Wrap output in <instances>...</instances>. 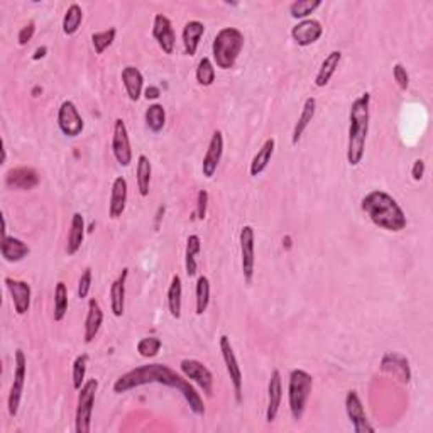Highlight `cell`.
<instances>
[{
	"instance_id": "6da1fadb",
	"label": "cell",
	"mask_w": 433,
	"mask_h": 433,
	"mask_svg": "<svg viewBox=\"0 0 433 433\" xmlns=\"http://www.w3.org/2000/svg\"><path fill=\"white\" fill-rule=\"evenodd\" d=\"M145 384H163V386L177 390L188 403L190 410L195 415L203 416L205 415V403L195 387L190 384L183 376L178 374L166 364H145L139 365L136 369H130L129 372L122 374L121 378L114 383V391L117 394L129 393V391L137 390V387L145 386Z\"/></svg>"
},
{
	"instance_id": "7a4b0ae2",
	"label": "cell",
	"mask_w": 433,
	"mask_h": 433,
	"mask_svg": "<svg viewBox=\"0 0 433 433\" xmlns=\"http://www.w3.org/2000/svg\"><path fill=\"white\" fill-rule=\"evenodd\" d=\"M361 208L376 227L387 232H401L408 225L405 212L398 201L383 190L369 192L361 200Z\"/></svg>"
},
{
	"instance_id": "3957f363",
	"label": "cell",
	"mask_w": 433,
	"mask_h": 433,
	"mask_svg": "<svg viewBox=\"0 0 433 433\" xmlns=\"http://www.w3.org/2000/svg\"><path fill=\"white\" fill-rule=\"evenodd\" d=\"M371 93H362L350 105L349 112V137H347V163L359 166L365 152L369 121H371Z\"/></svg>"
},
{
	"instance_id": "277c9868",
	"label": "cell",
	"mask_w": 433,
	"mask_h": 433,
	"mask_svg": "<svg viewBox=\"0 0 433 433\" xmlns=\"http://www.w3.org/2000/svg\"><path fill=\"white\" fill-rule=\"evenodd\" d=\"M245 37L237 28H223L216 32L212 43V54L216 68L232 70L244 48Z\"/></svg>"
},
{
	"instance_id": "5b68a950",
	"label": "cell",
	"mask_w": 433,
	"mask_h": 433,
	"mask_svg": "<svg viewBox=\"0 0 433 433\" xmlns=\"http://www.w3.org/2000/svg\"><path fill=\"white\" fill-rule=\"evenodd\" d=\"M313 390V378L303 369H293L290 372L288 403L294 421H300L307 412L310 394Z\"/></svg>"
},
{
	"instance_id": "8992f818",
	"label": "cell",
	"mask_w": 433,
	"mask_h": 433,
	"mask_svg": "<svg viewBox=\"0 0 433 433\" xmlns=\"http://www.w3.org/2000/svg\"><path fill=\"white\" fill-rule=\"evenodd\" d=\"M97 390H99V381L97 379L85 381L83 386L80 387L77 413H74V430H77V433H88L92 430V416Z\"/></svg>"
},
{
	"instance_id": "52a82bcc",
	"label": "cell",
	"mask_w": 433,
	"mask_h": 433,
	"mask_svg": "<svg viewBox=\"0 0 433 433\" xmlns=\"http://www.w3.org/2000/svg\"><path fill=\"white\" fill-rule=\"evenodd\" d=\"M26 378H28V359H26L24 352L17 349L16 354H14V381L9 391V398H7V408H9V415L12 418H16L19 413V406H21L22 393H24L26 386Z\"/></svg>"
},
{
	"instance_id": "ba28073f",
	"label": "cell",
	"mask_w": 433,
	"mask_h": 433,
	"mask_svg": "<svg viewBox=\"0 0 433 433\" xmlns=\"http://www.w3.org/2000/svg\"><path fill=\"white\" fill-rule=\"evenodd\" d=\"M241 244V266L245 283H252L254 271H256V232L252 225H244L239 234Z\"/></svg>"
},
{
	"instance_id": "9c48e42d",
	"label": "cell",
	"mask_w": 433,
	"mask_h": 433,
	"mask_svg": "<svg viewBox=\"0 0 433 433\" xmlns=\"http://www.w3.org/2000/svg\"><path fill=\"white\" fill-rule=\"evenodd\" d=\"M220 352H222L223 364H225L227 374H229L230 383L234 387V396L235 401L242 403V387H244V378H242V369L239 365L237 357H235L234 347L230 343V339L227 335L220 337Z\"/></svg>"
},
{
	"instance_id": "30bf717a",
	"label": "cell",
	"mask_w": 433,
	"mask_h": 433,
	"mask_svg": "<svg viewBox=\"0 0 433 433\" xmlns=\"http://www.w3.org/2000/svg\"><path fill=\"white\" fill-rule=\"evenodd\" d=\"M180 369L186 379L193 381L197 386L203 391L207 396L214 394V374H212L210 369L203 364V362L197 359H183L180 362Z\"/></svg>"
},
{
	"instance_id": "8fae6325",
	"label": "cell",
	"mask_w": 433,
	"mask_h": 433,
	"mask_svg": "<svg viewBox=\"0 0 433 433\" xmlns=\"http://www.w3.org/2000/svg\"><path fill=\"white\" fill-rule=\"evenodd\" d=\"M58 127L66 137H78L83 132L85 122L72 100H65L58 108Z\"/></svg>"
},
{
	"instance_id": "7c38bea8",
	"label": "cell",
	"mask_w": 433,
	"mask_h": 433,
	"mask_svg": "<svg viewBox=\"0 0 433 433\" xmlns=\"http://www.w3.org/2000/svg\"><path fill=\"white\" fill-rule=\"evenodd\" d=\"M112 152L114 158L121 166L127 168L132 163V148H130L129 132H127V125L122 119H117L114 122V136H112Z\"/></svg>"
},
{
	"instance_id": "4fadbf2b",
	"label": "cell",
	"mask_w": 433,
	"mask_h": 433,
	"mask_svg": "<svg viewBox=\"0 0 433 433\" xmlns=\"http://www.w3.org/2000/svg\"><path fill=\"white\" fill-rule=\"evenodd\" d=\"M345 413L349 416L350 423L356 433H374V427L369 423L367 416H365L364 406L357 394V391H349L345 396Z\"/></svg>"
},
{
	"instance_id": "5bb4252c",
	"label": "cell",
	"mask_w": 433,
	"mask_h": 433,
	"mask_svg": "<svg viewBox=\"0 0 433 433\" xmlns=\"http://www.w3.org/2000/svg\"><path fill=\"white\" fill-rule=\"evenodd\" d=\"M152 37L156 39L158 46L161 48L164 54L174 53V44H177V34L171 21L164 14H156L152 22Z\"/></svg>"
},
{
	"instance_id": "9a60e30c",
	"label": "cell",
	"mask_w": 433,
	"mask_h": 433,
	"mask_svg": "<svg viewBox=\"0 0 433 433\" xmlns=\"http://www.w3.org/2000/svg\"><path fill=\"white\" fill-rule=\"evenodd\" d=\"M323 34V26L322 22L316 21V19H305L300 21L296 26H293L291 29V37H293L294 43L301 48H307L315 44Z\"/></svg>"
},
{
	"instance_id": "2e32d148",
	"label": "cell",
	"mask_w": 433,
	"mask_h": 433,
	"mask_svg": "<svg viewBox=\"0 0 433 433\" xmlns=\"http://www.w3.org/2000/svg\"><path fill=\"white\" fill-rule=\"evenodd\" d=\"M223 154V134L220 130H215L212 134V139L208 143L207 152L203 156V163H201V173L207 180H212L216 173V168H219L220 159Z\"/></svg>"
},
{
	"instance_id": "e0dca14e",
	"label": "cell",
	"mask_w": 433,
	"mask_h": 433,
	"mask_svg": "<svg viewBox=\"0 0 433 433\" xmlns=\"http://www.w3.org/2000/svg\"><path fill=\"white\" fill-rule=\"evenodd\" d=\"M3 285L9 290L10 296H12L14 310H16L17 315H26L29 308H31V285L28 281H21V279L14 278L3 279Z\"/></svg>"
},
{
	"instance_id": "ac0fdd59",
	"label": "cell",
	"mask_w": 433,
	"mask_h": 433,
	"mask_svg": "<svg viewBox=\"0 0 433 433\" xmlns=\"http://www.w3.org/2000/svg\"><path fill=\"white\" fill-rule=\"evenodd\" d=\"M6 185L12 190L29 192V190L36 188L39 185V174H37L36 170L28 166L12 168V170L6 173Z\"/></svg>"
},
{
	"instance_id": "d6986e66",
	"label": "cell",
	"mask_w": 433,
	"mask_h": 433,
	"mask_svg": "<svg viewBox=\"0 0 433 433\" xmlns=\"http://www.w3.org/2000/svg\"><path fill=\"white\" fill-rule=\"evenodd\" d=\"M283 401V379L281 372L278 369L271 372L270 383H268V408H266V421L272 423L279 413V406Z\"/></svg>"
},
{
	"instance_id": "ffe728a7",
	"label": "cell",
	"mask_w": 433,
	"mask_h": 433,
	"mask_svg": "<svg viewBox=\"0 0 433 433\" xmlns=\"http://www.w3.org/2000/svg\"><path fill=\"white\" fill-rule=\"evenodd\" d=\"M381 369L393 378L408 384L412 381V371H410V362L405 356L398 352H387L381 361Z\"/></svg>"
},
{
	"instance_id": "44dd1931",
	"label": "cell",
	"mask_w": 433,
	"mask_h": 433,
	"mask_svg": "<svg viewBox=\"0 0 433 433\" xmlns=\"http://www.w3.org/2000/svg\"><path fill=\"white\" fill-rule=\"evenodd\" d=\"M127 180L124 177H117L112 183L110 201H108V216L110 219H119L122 216L127 205Z\"/></svg>"
},
{
	"instance_id": "7402d4cb",
	"label": "cell",
	"mask_w": 433,
	"mask_h": 433,
	"mask_svg": "<svg viewBox=\"0 0 433 433\" xmlns=\"http://www.w3.org/2000/svg\"><path fill=\"white\" fill-rule=\"evenodd\" d=\"M205 34V24L200 21H188L183 28L181 39H183V48H185L186 56H195L197 50L200 46L201 37Z\"/></svg>"
},
{
	"instance_id": "603a6c76",
	"label": "cell",
	"mask_w": 433,
	"mask_h": 433,
	"mask_svg": "<svg viewBox=\"0 0 433 433\" xmlns=\"http://www.w3.org/2000/svg\"><path fill=\"white\" fill-rule=\"evenodd\" d=\"M0 252H2V257L7 261V263H21L22 259L29 256L31 249L26 244L24 241L17 237H3L2 244H0Z\"/></svg>"
},
{
	"instance_id": "cb8c5ba5",
	"label": "cell",
	"mask_w": 433,
	"mask_h": 433,
	"mask_svg": "<svg viewBox=\"0 0 433 433\" xmlns=\"http://www.w3.org/2000/svg\"><path fill=\"white\" fill-rule=\"evenodd\" d=\"M127 276H129V270L124 268L121 274L117 276V279L110 285V310L115 316L124 315Z\"/></svg>"
},
{
	"instance_id": "d4e9b609",
	"label": "cell",
	"mask_w": 433,
	"mask_h": 433,
	"mask_svg": "<svg viewBox=\"0 0 433 433\" xmlns=\"http://www.w3.org/2000/svg\"><path fill=\"white\" fill-rule=\"evenodd\" d=\"M103 323V312L100 308V303L95 298L88 300V312L87 319H85V342L92 343L95 337L99 335L100 327Z\"/></svg>"
},
{
	"instance_id": "484cf974",
	"label": "cell",
	"mask_w": 433,
	"mask_h": 433,
	"mask_svg": "<svg viewBox=\"0 0 433 433\" xmlns=\"http://www.w3.org/2000/svg\"><path fill=\"white\" fill-rule=\"evenodd\" d=\"M122 83H124L127 95H129V99L132 102H137L143 97L144 77L136 66H125L122 70Z\"/></svg>"
},
{
	"instance_id": "4316f807",
	"label": "cell",
	"mask_w": 433,
	"mask_h": 433,
	"mask_svg": "<svg viewBox=\"0 0 433 433\" xmlns=\"http://www.w3.org/2000/svg\"><path fill=\"white\" fill-rule=\"evenodd\" d=\"M315 112H316V100L313 99V97H308V99L305 100L303 108H301L300 117H298L296 124H294L293 136H291V144L296 145L298 143H300L301 136H303V132L307 130V127L312 124L313 117H315Z\"/></svg>"
},
{
	"instance_id": "83f0119b",
	"label": "cell",
	"mask_w": 433,
	"mask_h": 433,
	"mask_svg": "<svg viewBox=\"0 0 433 433\" xmlns=\"http://www.w3.org/2000/svg\"><path fill=\"white\" fill-rule=\"evenodd\" d=\"M341 59H342L341 51H332V53H328L327 56H325V59L319 68V73H316V77H315L316 87L319 88L327 87L328 81L332 80V77H334L335 72H337L339 65H341Z\"/></svg>"
},
{
	"instance_id": "f1b7e54d",
	"label": "cell",
	"mask_w": 433,
	"mask_h": 433,
	"mask_svg": "<svg viewBox=\"0 0 433 433\" xmlns=\"http://www.w3.org/2000/svg\"><path fill=\"white\" fill-rule=\"evenodd\" d=\"M85 241V219L81 214H73L72 223H70V234H68V244H66V252L68 256H73L80 251L81 244Z\"/></svg>"
},
{
	"instance_id": "f546056e",
	"label": "cell",
	"mask_w": 433,
	"mask_h": 433,
	"mask_svg": "<svg viewBox=\"0 0 433 433\" xmlns=\"http://www.w3.org/2000/svg\"><path fill=\"white\" fill-rule=\"evenodd\" d=\"M274 148H276V141L272 139V137H268V139L264 141V144L261 145L259 151H257V154L252 158L251 168H249L251 177H259L261 173L266 171V168L270 166V163H271L272 154H274Z\"/></svg>"
},
{
	"instance_id": "4dcf8cb0",
	"label": "cell",
	"mask_w": 433,
	"mask_h": 433,
	"mask_svg": "<svg viewBox=\"0 0 433 433\" xmlns=\"http://www.w3.org/2000/svg\"><path fill=\"white\" fill-rule=\"evenodd\" d=\"M151 174H152V166L149 161L148 156L141 154L137 158V168H136V181H137V190H139V195L145 199L149 195V186H151Z\"/></svg>"
},
{
	"instance_id": "1f68e13d",
	"label": "cell",
	"mask_w": 433,
	"mask_h": 433,
	"mask_svg": "<svg viewBox=\"0 0 433 433\" xmlns=\"http://www.w3.org/2000/svg\"><path fill=\"white\" fill-rule=\"evenodd\" d=\"M201 251V239L197 234L190 235L186 239V251H185V270L186 274L190 278L197 274L199 271V263H197V256H199Z\"/></svg>"
},
{
	"instance_id": "d6a6232c",
	"label": "cell",
	"mask_w": 433,
	"mask_h": 433,
	"mask_svg": "<svg viewBox=\"0 0 433 433\" xmlns=\"http://www.w3.org/2000/svg\"><path fill=\"white\" fill-rule=\"evenodd\" d=\"M181 298H183V283L178 274H173L168 288V308L173 319H181Z\"/></svg>"
},
{
	"instance_id": "836d02e7",
	"label": "cell",
	"mask_w": 433,
	"mask_h": 433,
	"mask_svg": "<svg viewBox=\"0 0 433 433\" xmlns=\"http://www.w3.org/2000/svg\"><path fill=\"white\" fill-rule=\"evenodd\" d=\"M144 121L148 129L151 132L159 134L163 130L164 124H166V110L161 103H152L145 108V114H144Z\"/></svg>"
},
{
	"instance_id": "e575fe53",
	"label": "cell",
	"mask_w": 433,
	"mask_h": 433,
	"mask_svg": "<svg viewBox=\"0 0 433 433\" xmlns=\"http://www.w3.org/2000/svg\"><path fill=\"white\" fill-rule=\"evenodd\" d=\"M210 303V279L207 276H199L195 288V307L197 315H203Z\"/></svg>"
},
{
	"instance_id": "d590c367",
	"label": "cell",
	"mask_w": 433,
	"mask_h": 433,
	"mask_svg": "<svg viewBox=\"0 0 433 433\" xmlns=\"http://www.w3.org/2000/svg\"><path fill=\"white\" fill-rule=\"evenodd\" d=\"M81 21H83V10L78 3H72L66 9L65 17H63V32L66 36H73L80 29Z\"/></svg>"
},
{
	"instance_id": "8d00e7d4",
	"label": "cell",
	"mask_w": 433,
	"mask_h": 433,
	"mask_svg": "<svg viewBox=\"0 0 433 433\" xmlns=\"http://www.w3.org/2000/svg\"><path fill=\"white\" fill-rule=\"evenodd\" d=\"M68 312V288L63 281L56 283L54 288V322H61Z\"/></svg>"
},
{
	"instance_id": "74e56055",
	"label": "cell",
	"mask_w": 433,
	"mask_h": 433,
	"mask_svg": "<svg viewBox=\"0 0 433 433\" xmlns=\"http://www.w3.org/2000/svg\"><path fill=\"white\" fill-rule=\"evenodd\" d=\"M320 6H322V0H296V2H293L290 6V14L293 19L305 21V19H308L310 14L315 12Z\"/></svg>"
},
{
	"instance_id": "f35d334b",
	"label": "cell",
	"mask_w": 433,
	"mask_h": 433,
	"mask_svg": "<svg viewBox=\"0 0 433 433\" xmlns=\"http://www.w3.org/2000/svg\"><path fill=\"white\" fill-rule=\"evenodd\" d=\"M197 81L201 87H210L215 81V65L210 58H201L199 66H197Z\"/></svg>"
},
{
	"instance_id": "ab89813d",
	"label": "cell",
	"mask_w": 433,
	"mask_h": 433,
	"mask_svg": "<svg viewBox=\"0 0 433 433\" xmlns=\"http://www.w3.org/2000/svg\"><path fill=\"white\" fill-rule=\"evenodd\" d=\"M115 34H117V29L110 28L105 29V31H99V32H93L92 34V44H93V50H95L97 54H103V51L114 43Z\"/></svg>"
},
{
	"instance_id": "60d3db41",
	"label": "cell",
	"mask_w": 433,
	"mask_h": 433,
	"mask_svg": "<svg viewBox=\"0 0 433 433\" xmlns=\"http://www.w3.org/2000/svg\"><path fill=\"white\" fill-rule=\"evenodd\" d=\"M161 345H163L161 339L144 337L137 342V352H139V356L144 357V359H152V357H156L159 354Z\"/></svg>"
},
{
	"instance_id": "b9f144b4",
	"label": "cell",
	"mask_w": 433,
	"mask_h": 433,
	"mask_svg": "<svg viewBox=\"0 0 433 433\" xmlns=\"http://www.w3.org/2000/svg\"><path fill=\"white\" fill-rule=\"evenodd\" d=\"M87 365H88V356L87 354H80L73 362V387L80 391V387L85 384V376H87Z\"/></svg>"
},
{
	"instance_id": "7bdbcfd3",
	"label": "cell",
	"mask_w": 433,
	"mask_h": 433,
	"mask_svg": "<svg viewBox=\"0 0 433 433\" xmlns=\"http://www.w3.org/2000/svg\"><path fill=\"white\" fill-rule=\"evenodd\" d=\"M90 290H92V270L87 268V270L83 271V274L80 276V281H78V298H80V300H87Z\"/></svg>"
},
{
	"instance_id": "ee69618b",
	"label": "cell",
	"mask_w": 433,
	"mask_h": 433,
	"mask_svg": "<svg viewBox=\"0 0 433 433\" xmlns=\"http://www.w3.org/2000/svg\"><path fill=\"white\" fill-rule=\"evenodd\" d=\"M393 77H394V81H396L398 87L401 88V90H408L410 74L401 63H396V65L393 66Z\"/></svg>"
},
{
	"instance_id": "f6af8a7d",
	"label": "cell",
	"mask_w": 433,
	"mask_h": 433,
	"mask_svg": "<svg viewBox=\"0 0 433 433\" xmlns=\"http://www.w3.org/2000/svg\"><path fill=\"white\" fill-rule=\"evenodd\" d=\"M208 208V193L207 190H200L199 197H197V219L203 220L207 216Z\"/></svg>"
},
{
	"instance_id": "bcb514c9",
	"label": "cell",
	"mask_w": 433,
	"mask_h": 433,
	"mask_svg": "<svg viewBox=\"0 0 433 433\" xmlns=\"http://www.w3.org/2000/svg\"><path fill=\"white\" fill-rule=\"evenodd\" d=\"M34 32H36V24L31 21V22H29V24H26L24 28H22L21 31H19V34H17L19 44H21V46H26V44H28L29 41L32 39Z\"/></svg>"
},
{
	"instance_id": "7dc6e473",
	"label": "cell",
	"mask_w": 433,
	"mask_h": 433,
	"mask_svg": "<svg viewBox=\"0 0 433 433\" xmlns=\"http://www.w3.org/2000/svg\"><path fill=\"white\" fill-rule=\"evenodd\" d=\"M412 177H413V180H415V181L423 180V177H425V161H423V159H416V161L413 163Z\"/></svg>"
},
{
	"instance_id": "c3c4849f",
	"label": "cell",
	"mask_w": 433,
	"mask_h": 433,
	"mask_svg": "<svg viewBox=\"0 0 433 433\" xmlns=\"http://www.w3.org/2000/svg\"><path fill=\"white\" fill-rule=\"evenodd\" d=\"M159 95H161V90H159L158 87H148L144 90V97L148 100H156L159 99Z\"/></svg>"
},
{
	"instance_id": "681fc988",
	"label": "cell",
	"mask_w": 433,
	"mask_h": 433,
	"mask_svg": "<svg viewBox=\"0 0 433 433\" xmlns=\"http://www.w3.org/2000/svg\"><path fill=\"white\" fill-rule=\"evenodd\" d=\"M46 46H41V48H37V50L34 51V54H32V59H34V61H37V59H41V58H44V56H46Z\"/></svg>"
},
{
	"instance_id": "f907efd6",
	"label": "cell",
	"mask_w": 433,
	"mask_h": 433,
	"mask_svg": "<svg viewBox=\"0 0 433 433\" xmlns=\"http://www.w3.org/2000/svg\"><path fill=\"white\" fill-rule=\"evenodd\" d=\"M7 237V222H6V216L2 215V239Z\"/></svg>"
}]
</instances>
